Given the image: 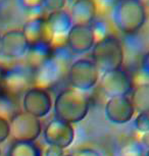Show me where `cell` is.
Instances as JSON below:
<instances>
[{"instance_id": "52a82bcc", "label": "cell", "mask_w": 149, "mask_h": 156, "mask_svg": "<svg viewBox=\"0 0 149 156\" xmlns=\"http://www.w3.org/2000/svg\"><path fill=\"white\" fill-rule=\"evenodd\" d=\"M52 99L46 89L31 87L26 91L23 98V106L26 112L37 119L44 117L52 109Z\"/></svg>"}, {"instance_id": "ba28073f", "label": "cell", "mask_w": 149, "mask_h": 156, "mask_svg": "<svg viewBox=\"0 0 149 156\" xmlns=\"http://www.w3.org/2000/svg\"><path fill=\"white\" fill-rule=\"evenodd\" d=\"M44 140L48 145L65 150L69 148L75 140L74 126L63 120L54 119L44 129Z\"/></svg>"}, {"instance_id": "d4e9b609", "label": "cell", "mask_w": 149, "mask_h": 156, "mask_svg": "<svg viewBox=\"0 0 149 156\" xmlns=\"http://www.w3.org/2000/svg\"><path fill=\"white\" fill-rule=\"evenodd\" d=\"M63 150L56 146L48 145L44 151L41 152V156H63Z\"/></svg>"}, {"instance_id": "1f68e13d", "label": "cell", "mask_w": 149, "mask_h": 156, "mask_svg": "<svg viewBox=\"0 0 149 156\" xmlns=\"http://www.w3.org/2000/svg\"><path fill=\"white\" fill-rule=\"evenodd\" d=\"M145 156H149V150H148V151H147V152H146V154H145Z\"/></svg>"}, {"instance_id": "836d02e7", "label": "cell", "mask_w": 149, "mask_h": 156, "mask_svg": "<svg viewBox=\"0 0 149 156\" xmlns=\"http://www.w3.org/2000/svg\"><path fill=\"white\" fill-rule=\"evenodd\" d=\"M0 155H1V149H0Z\"/></svg>"}, {"instance_id": "30bf717a", "label": "cell", "mask_w": 149, "mask_h": 156, "mask_svg": "<svg viewBox=\"0 0 149 156\" xmlns=\"http://www.w3.org/2000/svg\"><path fill=\"white\" fill-rule=\"evenodd\" d=\"M96 38L91 25H73L66 37V45L75 54H85L94 47Z\"/></svg>"}, {"instance_id": "ffe728a7", "label": "cell", "mask_w": 149, "mask_h": 156, "mask_svg": "<svg viewBox=\"0 0 149 156\" xmlns=\"http://www.w3.org/2000/svg\"><path fill=\"white\" fill-rule=\"evenodd\" d=\"M119 156H145L144 147L141 143L130 142L122 147Z\"/></svg>"}, {"instance_id": "4fadbf2b", "label": "cell", "mask_w": 149, "mask_h": 156, "mask_svg": "<svg viewBox=\"0 0 149 156\" xmlns=\"http://www.w3.org/2000/svg\"><path fill=\"white\" fill-rule=\"evenodd\" d=\"M35 72L28 66H16L4 73L1 85L10 93H19L29 88L34 82Z\"/></svg>"}, {"instance_id": "f546056e", "label": "cell", "mask_w": 149, "mask_h": 156, "mask_svg": "<svg viewBox=\"0 0 149 156\" xmlns=\"http://www.w3.org/2000/svg\"><path fill=\"white\" fill-rule=\"evenodd\" d=\"M2 104H4V101H3V99H2L1 97H0V108H1Z\"/></svg>"}, {"instance_id": "5bb4252c", "label": "cell", "mask_w": 149, "mask_h": 156, "mask_svg": "<svg viewBox=\"0 0 149 156\" xmlns=\"http://www.w3.org/2000/svg\"><path fill=\"white\" fill-rule=\"evenodd\" d=\"M97 10L95 0H75L69 13L74 25H92Z\"/></svg>"}, {"instance_id": "484cf974", "label": "cell", "mask_w": 149, "mask_h": 156, "mask_svg": "<svg viewBox=\"0 0 149 156\" xmlns=\"http://www.w3.org/2000/svg\"><path fill=\"white\" fill-rule=\"evenodd\" d=\"M73 156H101L97 150L92 149V148H83L80 149L76 152L75 155Z\"/></svg>"}, {"instance_id": "8992f818", "label": "cell", "mask_w": 149, "mask_h": 156, "mask_svg": "<svg viewBox=\"0 0 149 156\" xmlns=\"http://www.w3.org/2000/svg\"><path fill=\"white\" fill-rule=\"evenodd\" d=\"M45 20L47 42L51 46L56 47L66 44V37L74 25L69 11L65 9L50 13L45 17Z\"/></svg>"}, {"instance_id": "3957f363", "label": "cell", "mask_w": 149, "mask_h": 156, "mask_svg": "<svg viewBox=\"0 0 149 156\" xmlns=\"http://www.w3.org/2000/svg\"><path fill=\"white\" fill-rule=\"evenodd\" d=\"M113 19L116 27L125 34H134L144 27L147 10L142 0H119Z\"/></svg>"}, {"instance_id": "83f0119b", "label": "cell", "mask_w": 149, "mask_h": 156, "mask_svg": "<svg viewBox=\"0 0 149 156\" xmlns=\"http://www.w3.org/2000/svg\"><path fill=\"white\" fill-rule=\"evenodd\" d=\"M141 144L143 146L149 147V132H148V133L143 134L142 139H141Z\"/></svg>"}, {"instance_id": "7402d4cb", "label": "cell", "mask_w": 149, "mask_h": 156, "mask_svg": "<svg viewBox=\"0 0 149 156\" xmlns=\"http://www.w3.org/2000/svg\"><path fill=\"white\" fill-rule=\"evenodd\" d=\"M135 128L140 133L145 134L149 132V113H139L135 119Z\"/></svg>"}, {"instance_id": "9a60e30c", "label": "cell", "mask_w": 149, "mask_h": 156, "mask_svg": "<svg viewBox=\"0 0 149 156\" xmlns=\"http://www.w3.org/2000/svg\"><path fill=\"white\" fill-rule=\"evenodd\" d=\"M61 76V66L56 58L52 56L50 59L35 70L34 83L37 87L46 88L54 85Z\"/></svg>"}, {"instance_id": "4316f807", "label": "cell", "mask_w": 149, "mask_h": 156, "mask_svg": "<svg viewBox=\"0 0 149 156\" xmlns=\"http://www.w3.org/2000/svg\"><path fill=\"white\" fill-rule=\"evenodd\" d=\"M141 67H142L143 73L149 76V51L144 55V57H143Z\"/></svg>"}, {"instance_id": "5b68a950", "label": "cell", "mask_w": 149, "mask_h": 156, "mask_svg": "<svg viewBox=\"0 0 149 156\" xmlns=\"http://www.w3.org/2000/svg\"><path fill=\"white\" fill-rule=\"evenodd\" d=\"M10 135L16 141L34 142L42 133V126L39 119L26 111L17 112L10 119Z\"/></svg>"}, {"instance_id": "603a6c76", "label": "cell", "mask_w": 149, "mask_h": 156, "mask_svg": "<svg viewBox=\"0 0 149 156\" xmlns=\"http://www.w3.org/2000/svg\"><path fill=\"white\" fill-rule=\"evenodd\" d=\"M10 136V122L6 117L0 114V144L4 143Z\"/></svg>"}, {"instance_id": "d6a6232c", "label": "cell", "mask_w": 149, "mask_h": 156, "mask_svg": "<svg viewBox=\"0 0 149 156\" xmlns=\"http://www.w3.org/2000/svg\"><path fill=\"white\" fill-rule=\"evenodd\" d=\"M63 156H73V155H63Z\"/></svg>"}, {"instance_id": "ac0fdd59", "label": "cell", "mask_w": 149, "mask_h": 156, "mask_svg": "<svg viewBox=\"0 0 149 156\" xmlns=\"http://www.w3.org/2000/svg\"><path fill=\"white\" fill-rule=\"evenodd\" d=\"M132 104L139 113H149V83H143L135 87L132 94Z\"/></svg>"}, {"instance_id": "277c9868", "label": "cell", "mask_w": 149, "mask_h": 156, "mask_svg": "<svg viewBox=\"0 0 149 156\" xmlns=\"http://www.w3.org/2000/svg\"><path fill=\"white\" fill-rule=\"evenodd\" d=\"M68 76L74 89L86 92L96 86L100 79V72L91 59L79 58L71 64Z\"/></svg>"}, {"instance_id": "6da1fadb", "label": "cell", "mask_w": 149, "mask_h": 156, "mask_svg": "<svg viewBox=\"0 0 149 156\" xmlns=\"http://www.w3.org/2000/svg\"><path fill=\"white\" fill-rule=\"evenodd\" d=\"M89 104V98L84 92L69 88L57 94L53 108L56 119L73 125L82 122L87 116Z\"/></svg>"}, {"instance_id": "d6986e66", "label": "cell", "mask_w": 149, "mask_h": 156, "mask_svg": "<svg viewBox=\"0 0 149 156\" xmlns=\"http://www.w3.org/2000/svg\"><path fill=\"white\" fill-rule=\"evenodd\" d=\"M7 156H41V151L34 142L16 141L8 149Z\"/></svg>"}, {"instance_id": "f1b7e54d", "label": "cell", "mask_w": 149, "mask_h": 156, "mask_svg": "<svg viewBox=\"0 0 149 156\" xmlns=\"http://www.w3.org/2000/svg\"><path fill=\"white\" fill-rule=\"evenodd\" d=\"M4 70L0 66V86H1V83H2V80H3V76H4Z\"/></svg>"}, {"instance_id": "e0dca14e", "label": "cell", "mask_w": 149, "mask_h": 156, "mask_svg": "<svg viewBox=\"0 0 149 156\" xmlns=\"http://www.w3.org/2000/svg\"><path fill=\"white\" fill-rule=\"evenodd\" d=\"M22 31L24 32L30 45L39 42H47V31H46L45 17L36 16L27 20L24 27H23Z\"/></svg>"}, {"instance_id": "9c48e42d", "label": "cell", "mask_w": 149, "mask_h": 156, "mask_svg": "<svg viewBox=\"0 0 149 156\" xmlns=\"http://www.w3.org/2000/svg\"><path fill=\"white\" fill-rule=\"evenodd\" d=\"M101 89L108 98L127 96L132 89V81L122 69L103 73L101 76Z\"/></svg>"}, {"instance_id": "4dcf8cb0", "label": "cell", "mask_w": 149, "mask_h": 156, "mask_svg": "<svg viewBox=\"0 0 149 156\" xmlns=\"http://www.w3.org/2000/svg\"><path fill=\"white\" fill-rule=\"evenodd\" d=\"M0 56H1V35H0Z\"/></svg>"}, {"instance_id": "44dd1931", "label": "cell", "mask_w": 149, "mask_h": 156, "mask_svg": "<svg viewBox=\"0 0 149 156\" xmlns=\"http://www.w3.org/2000/svg\"><path fill=\"white\" fill-rule=\"evenodd\" d=\"M68 0H43L42 8L47 14L56 12V11L65 10Z\"/></svg>"}, {"instance_id": "7c38bea8", "label": "cell", "mask_w": 149, "mask_h": 156, "mask_svg": "<svg viewBox=\"0 0 149 156\" xmlns=\"http://www.w3.org/2000/svg\"><path fill=\"white\" fill-rule=\"evenodd\" d=\"M134 113H135V108L131 99L127 96L109 98L105 104L106 119L115 125H125L131 122Z\"/></svg>"}, {"instance_id": "cb8c5ba5", "label": "cell", "mask_w": 149, "mask_h": 156, "mask_svg": "<svg viewBox=\"0 0 149 156\" xmlns=\"http://www.w3.org/2000/svg\"><path fill=\"white\" fill-rule=\"evenodd\" d=\"M20 3L25 9L35 10L42 7L43 0H20Z\"/></svg>"}, {"instance_id": "2e32d148", "label": "cell", "mask_w": 149, "mask_h": 156, "mask_svg": "<svg viewBox=\"0 0 149 156\" xmlns=\"http://www.w3.org/2000/svg\"><path fill=\"white\" fill-rule=\"evenodd\" d=\"M25 56L27 66L35 72L52 57V46L47 42L32 44Z\"/></svg>"}, {"instance_id": "8fae6325", "label": "cell", "mask_w": 149, "mask_h": 156, "mask_svg": "<svg viewBox=\"0 0 149 156\" xmlns=\"http://www.w3.org/2000/svg\"><path fill=\"white\" fill-rule=\"evenodd\" d=\"M30 43L24 32L13 29L1 35V55L8 59H17L25 56Z\"/></svg>"}, {"instance_id": "7a4b0ae2", "label": "cell", "mask_w": 149, "mask_h": 156, "mask_svg": "<svg viewBox=\"0 0 149 156\" xmlns=\"http://www.w3.org/2000/svg\"><path fill=\"white\" fill-rule=\"evenodd\" d=\"M92 61L100 73H107L122 69L125 52L122 42L113 35L106 36L96 41L92 48Z\"/></svg>"}]
</instances>
